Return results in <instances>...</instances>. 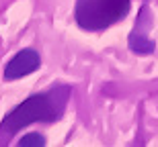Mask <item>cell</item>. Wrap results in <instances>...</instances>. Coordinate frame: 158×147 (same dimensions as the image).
<instances>
[{"mask_svg":"<svg viewBox=\"0 0 158 147\" xmlns=\"http://www.w3.org/2000/svg\"><path fill=\"white\" fill-rule=\"evenodd\" d=\"M70 98L68 86H56L45 94H33L21 102L17 108H12L0 123L2 133H17L33 123H53L64 114L66 102Z\"/></svg>","mask_w":158,"mask_h":147,"instance_id":"1","label":"cell"},{"mask_svg":"<svg viewBox=\"0 0 158 147\" xmlns=\"http://www.w3.org/2000/svg\"><path fill=\"white\" fill-rule=\"evenodd\" d=\"M129 2L131 0H78L76 21L82 29H105L127 14Z\"/></svg>","mask_w":158,"mask_h":147,"instance_id":"2","label":"cell"},{"mask_svg":"<svg viewBox=\"0 0 158 147\" xmlns=\"http://www.w3.org/2000/svg\"><path fill=\"white\" fill-rule=\"evenodd\" d=\"M39 65H41V57L35 49H21L4 65V80L12 82V80H19L23 76H29L35 70H39Z\"/></svg>","mask_w":158,"mask_h":147,"instance_id":"3","label":"cell"},{"mask_svg":"<svg viewBox=\"0 0 158 147\" xmlns=\"http://www.w3.org/2000/svg\"><path fill=\"white\" fill-rule=\"evenodd\" d=\"M127 45H129V49L134 53H138V55H150V53H154V41H150L148 37L140 35V33H131Z\"/></svg>","mask_w":158,"mask_h":147,"instance_id":"4","label":"cell"},{"mask_svg":"<svg viewBox=\"0 0 158 147\" xmlns=\"http://www.w3.org/2000/svg\"><path fill=\"white\" fill-rule=\"evenodd\" d=\"M19 145L21 147H43L45 145V137L41 133H29L23 139H19Z\"/></svg>","mask_w":158,"mask_h":147,"instance_id":"5","label":"cell"}]
</instances>
